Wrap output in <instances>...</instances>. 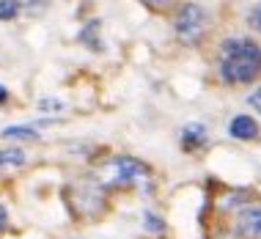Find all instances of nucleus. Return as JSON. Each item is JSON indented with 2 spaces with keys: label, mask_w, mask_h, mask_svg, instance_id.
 <instances>
[{
  "label": "nucleus",
  "mask_w": 261,
  "mask_h": 239,
  "mask_svg": "<svg viewBox=\"0 0 261 239\" xmlns=\"http://www.w3.org/2000/svg\"><path fill=\"white\" fill-rule=\"evenodd\" d=\"M6 140H17V138H28V140H36L39 132L31 129V126H6L3 132H0Z\"/></svg>",
  "instance_id": "8"
},
{
  "label": "nucleus",
  "mask_w": 261,
  "mask_h": 239,
  "mask_svg": "<svg viewBox=\"0 0 261 239\" xmlns=\"http://www.w3.org/2000/svg\"><path fill=\"white\" fill-rule=\"evenodd\" d=\"M248 104H250L253 110H258V116H261V88L250 91V96H248Z\"/></svg>",
  "instance_id": "12"
},
{
  "label": "nucleus",
  "mask_w": 261,
  "mask_h": 239,
  "mask_svg": "<svg viewBox=\"0 0 261 239\" xmlns=\"http://www.w3.org/2000/svg\"><path fill=\"white\" fill-rule=\"evenodd\" d=\"M173 31L176 36L187 44H195L203 33H206V11L195 3H187L176 11V19H173Z\"/></svg>",
  "instance_id": "3"
},
{
  "label": "nucleus",
  "mask_w": 261,
  "mask_h": 239,
  "mask_svg": "<svg viewBox=\"0 0 261 239\" xmlns=\"http://www.w3.org/2000/svg\"><path fill=\"white\" fill-rule=\"evenodd\" d=\"M66 108L61 99H55V96H47V99L39 102V113H61V110Z\"/></svg>",
  "instance_id": "9"
},
{
  "label": "nucleus",
  "mask_w": 261,
  "mask_h": 239,
  "mask_svg": "<svg viewBox=\"0 0 261 239\" xmlns=\"http://www.w3.org/2000/svg\"><path fill=\"white\" fill-rule=\"evenodd\" d=\"M248 22H250L253 31H258V33H261V3L250 6V11H248Z\"/></svg>",
  "instance_id": "10"
},
{
  "label": "nucleus",
  "mask_w": 261,
  "mask_h": 239,
  "mask_svg": "<svg viewBox=\"0 0 261 239\" xmlns=\"http://www.w3.org/2000/svg\"><path fill=\"white\" fill-rule=\"evenodd\" d=\"M217 66L228 86H248L261 74V47L250 39H225L217 52Z\"/></svg>",
  "instance_id": "1"
},
{
  "label": "nucleus",
  "mask_w": 261,
  "mask_h": 239,
  "mask_svg": "<svg viewBox=\"0 0 261 239\" xmlns=\"http://www.w3.org/2000/svg\"><path fill=\"white\" fill-rule=\"evenodd\" d=\"M6 220H9V212H6V206H0V231L6 228Z\"/></svg>",
  "instance_id": "13"
},
{
  "label": "nucleus",
  "mask_w": 261,
  "mask_h": 239,
  "mask_svg": "<svg viewBox=\"0 0 261 239\" xmlns=\"http://www.w3.org/2000/svg\"><path fill=\"white\" fill-rule=\"evenodd\" d=\"M99 176L102 181L108 184H116V187H126V184H135V181L149 176V168L143 163L132 157H116V160H108L102 168H99Z\"/></svg>",
  "instance_id": "2"
},
{
  "label": "nucleus",
  "mask_w": 261,
  "mask_h": 239,
  "mask_svg": "<svg viewBox=\"0 0 261 239\" xmlns=\"http://www.w3.org/2000/svg\"><path fill=\"white\" fill-rule=\"evenodd\" d=\"M19 14V6L17 3H0V22H9V19H14Z\"/></svg>",
  "instance_id": "11"
},
{
  "label": "nucleus",
  "mask_w": 261,
  "mask_h": 239,
  "mask_svg": "<svg viewBox=\"0 0 261 239\" xmlns=\"http://www.w3.org/2000/svg\"><path fill=\"white\" fill-rule=\"evenodd\" d=\"M239 234L248 239H261V206H250L239 215Z\"/></svg>",
  "instance_id": "5"
},
{
  "label": "nucleus",
  "mask_w": 261,
  "mask_h": 239,
  "mask_svg": "<svg viewBox=\"0 0 261 239\" xmlns=\"http://www.w3.org/2000/svg\"><path fill=\"white\" fill-rule=\"evenodd\" d=\"M25 163H28V154L22 149H0V171L22 168Z\"/></svg>",
  "instance_id": "7"
},
{
  "label": "nucleus",
  "mask_w": 261,
  "mask_h": 239,
  "mask_svg": "<svg viewBox=\"0 0 261 239\" xmlns=\"http://www.w3.org/2000/svg\"><path fill=\"white\" fill-rule=\"evenodd\" d=\"M228 135L231 138H237V140H253L258 135V124H256V118L248 116V113H239L231 118V124H228Z\"/></svg>",
  "instance_id": "4"
},
{
  "label": "nucleus",
  "mask_w": 261,
  "mask_h": 239,
  "mask_svg": "<svg viewBox=\"0 0 261 239\" xmlns=\"http://www.w3.org/2000/svg\"><path fill=\"white\" fill-rule=\"evenodd\" d=\"M6 99H9V91H6V86H0V104H3Z\"/></svg>",
  "instance_id": "14"
},
{
  "label": "nucleus",
  "mask_w": 261,
  "mask_h": 239,
  "mask_svg": "<svg viewBox=\"0 0 261 239\" xmlns=\"http://www.w3.org/2000/svg\"><path fill=\"white\" fill-rule=\"evenodd\" d=\"M206 126H203V124H187L185 126V129H181V149H185V151H195V149H198V146H203V143H206Z\"/></svg>",
  "instance_id": "6"
}]
</instances>
